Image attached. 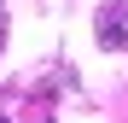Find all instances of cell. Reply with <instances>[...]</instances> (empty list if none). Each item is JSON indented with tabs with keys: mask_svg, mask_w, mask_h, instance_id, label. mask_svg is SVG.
Returning <instances> with one entry per match:
<instances>
[{
	"mask_svg": "<svg viewBox=\"0 0 128 123\" xmlns=\"http://www.w3.org/2000/svg\"><path fill=\"white\" fill-rule=\"evenodd\" d=\"M93 29H99V47H128V0H105Z\"/></svg>",
	"mask_w": 128,
	"mask_h": 123,
	"instance_id": "cell-1",
	"label": "cell"
},
{
	"mask_svg": "<svg viewBox=\"0 0 128 123\" xmlns=\"http://www.w3.org/2000/svg\"><path fill=\"white\" fill-rule=\"evenodd\" d=\"M0 35H6V29H0Z\"/></svg>",
	"mask_w": 128,
	"mask_h": 123,
	"instance_id": "cell-2",
	"label": "cell"
},
{
	"mask_svg": "<svg viewBox=\"0 0 128 123\" xmlns=\"http://www.w3.org/2000/svg\"><path fill=\"white\" fill-rule=\"evenodd\" d=\"M0 123H6V117H0Z\"/></svg>",
	"mask_w": 128,
	"mask_h": 123,
	"instance_id": "cell-3",
	"label": "cell"
}]
</instances>
